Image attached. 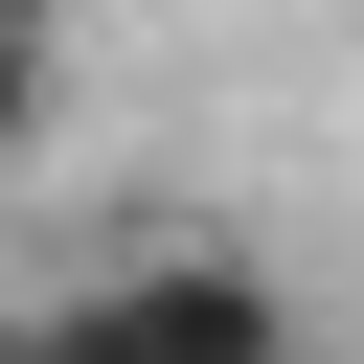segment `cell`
Returning <instances> with one entry per match:
<instances>
[{"mask_svg": "<svg viewBox=\"0 0 364 364\" xmlns=\"http://www.w3.org/2000/svg\"><path fill=\"white\" fill-rule=\"evenodd\" d=\"M0 364H296V296L250 250H136L91 296H0Z\"/></svg>", "mask_w": 364, "mask_h": 364, "instance_id": "cell-1", "label": "cell"}, {"mask_svg": "<svg viewBox=\"0 0 364 364\" xmlns=\"http://www.w3.org/2000/svg\"><path fill=\"white\" fill-rule=\"evenodd\" d=\"M46 136V23H0V159Z\"/></svg>", "mask_w": 364, "mask_h": 364, "instance_id": "cell-2", "label": "cell"}, {"mask_svg": "<svg viewBox=\"0 0 364 364\" xmlns=\"http://www.w3.org/2000/svg\"><path fill=\"white\" fill-rule=\"evenodd\" d=\"M0 23H68V0H0Z\"/></svg>", "mask_w": 364, "mask_h": 364, "instance_id": "cell-3", "label": "cell"}]
</instances>
